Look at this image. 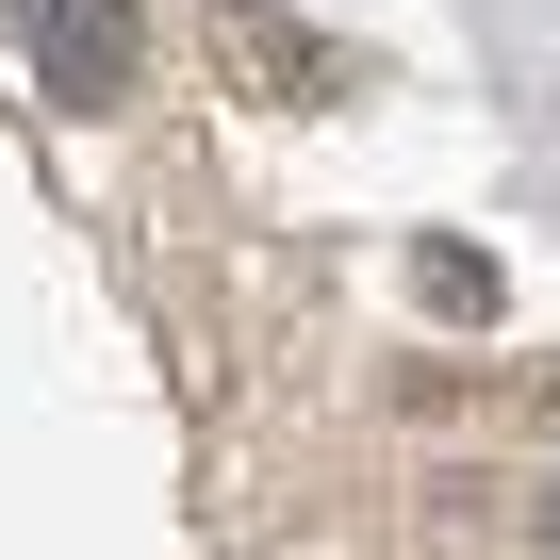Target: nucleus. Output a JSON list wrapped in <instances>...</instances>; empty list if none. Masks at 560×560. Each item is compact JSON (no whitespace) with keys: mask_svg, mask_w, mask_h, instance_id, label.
<instances>
[{"mask_svg":"<svg viewBox=\"0 0 560 560\" xmlns=\"http://www.w3.org/2000/svg\"><path fill=\"white\" fill-rule=\"evenodd\" d=\"M50 67H67V100H116V0H50Z\"/></svg>","mask_w":560,"mask_h":560,"instance_id":"obj_1","label":"nucleus"}]
</instances>
